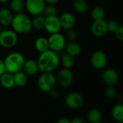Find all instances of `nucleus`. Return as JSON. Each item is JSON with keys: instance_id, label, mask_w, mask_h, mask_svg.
<instances>
[{"instance_id": "nucleus-9", "label": "nucleus", "mask_w": 123, "mask_h": 123, "mask_svg": "<svg viewBox=\"0 0 123 123\" xmlns=\"http://www.w3.org/2000/svg\"><path fill=\"white\" fill-rule=\"evenodd\" d=\"M56 77V82L63 88L70 86L74 81V74L70 68H63L58 73Z\"/></svg>"}, {"instance_id": "nucleus-7", "label": "nucleus", "mask_w": 123, "mask_h": 123, "mask_svg": "<svg viewBox=\"0 0 123 123\" xmlns=\"http://www.w3.org/2000/svg\"><path fill=\"white\" fill-rule=\"evenodd\" d=\"M64 102L68 108L72 110H78L84 105V99L80 93L72 92L67 94L65 97Z\"/></svg>"}, {"instance_id": "nucleus-23", "label": "nucleus", "mask_w": 123, "mask_h": 123, "mask_svg": "<svg viewBox=\"0 0 123 123\" xmlns=\"http://www.w3.org/2000/svg\"><path fill=\"white\" fill-rule=\"evenodd\" d=\"M112 115L113 119L118 122L123 121V105L122 104H116L112 109Z\"/></svg>"}, {"instance_id": "nucleus-27", "label": "nucleus", "mask_w": 123, "mask_h": 123, "mask_svg": "<svg viewBox=\"0 0 123 123\" xmlns=\"http://www.w3.org/2000/svg\"><path fill=\"white\" fill-rule=\"evenodd\" d=\"M91 16L94 20L104 19L105 16V12L102 7L95 6L92 9V10L91 12Z\"/></svg>"}, {"instance_id": "nucleus-28", "label": "nucleus", "mask_w": 123, "mask_h": 123, "mask_svg": "<svg viewBox=\"0 0 123 123\" xmlns=\"http://www.w3.org/2000/svg\"><path fill=\"white\" fill-rule=\"evenodd\" d=\"M42 14H43V15L45 17H51V16H55V15L57 14V9L55 6V5H53V4H45Z\"/></svg>"}, {"instance_id": "nucleus-19", "label": "nucleus", "mask_w": 123, "mask_h": 123, "mask_svg": "<svg viewBox=\"0 0 123 123\" xmlns=\"http://www.w3.org/2000/svg\"><path fill=\"white\" fill-rule=\"evenodd\" d=\"M65 52H66L67 53L76 57L78 56L81 52V45L76 43V41L74 42H69L68 43L66 44L65 48H64Z\"/></svg>"}, {"instance_id": "nucleus-38", "label": "nucleus", "mask_w": 123, "mask_h": 123, "mask_svg": "<svg viewBox=\"0 0 123 123\" xmlns=\"http://www.w3.org/2000/svg\"><path fill=\"white\" fill-rule=\"evenodd\" d=\"M8 1H9V0H0V4H6Z\"/></svg>"}, {"instance_id": "nucleus-37", "label": "nucleus", "mask_w": 123, "mask_h": 123, "mask_svg": "<svg viewBox=\"0 0 123 123\" xmlns=\"http://www.w3.org/2000/svg\"><path fill=\"white\" fill-rule=\"evenodd\" d=\"M58 123H71V120H68L66 118H61L58 120Z\"/></svg>"}, {"instance_id": "nucleus-10", "label": "nucleus", "mask_w": 123, "mask_h": 123, "mask_svg": "<svg viewBox=\"0 0 123 123\" xmlns=\"http://www.w3.org/2000/svg\"><path fill=\"white\" fill-rule=\"evenodd\" d=\"M91 32L97 37H104L107 32V22L105 19L94 20L91 25Z\"/></svg>"}, {"instance_id": "nucleus-1", "label": "nucleus", "mask_w": 123, "mask_h": 123, "mask_svg": "<svg viewBox=\"0 0 123 123\" xmlns=\"http://www.w3.org/2000/svg\"><path fill=\"white\" fill-rule=\"evenodd\" d=\"M60 63V58L58 53H55L50 49L43 53H40L37 63L38 70L43 72H53L57 68Z\"/></svg>"}, {"instance_id": "nucleus-39", "label": "nucleus", "mask_w": 123, "mask_h": 123, "mask_svg": "<svg viewBox=\"0 0 123 123\" xmlns=\"http://www.w3.org/2000/svg\"><path fill=\"white\" fill-rule=\"evenodd\" d=\"M1 25H0V31H1Z\"/></svg>"}, {"instance_id": "nucleus-31", "label": "nucleus", "mask_w": 123, "mask_h": 123, "mask_svg": "<svg viewBox=\"0 0 123 123\" xmlns=\"http://www.w3.org/2000/svg\"><path fill=\"white\" fill-rule=\"evenodd\" d=\"M120 25L116 20H110L107 22V30L110 32H115V30L119 27Z\"/></svg>"}, {"instance_id": "nucleus-24", "label": "nucleus", "mask_w": 123, "mask_h": 123, "mask_svg": "<svg viewBox=\"0 0 123 123\" xmlns=\"http://www.w3.org/2000/svg\"><path fill=\"white\" fill-rule=\"evenodd\" d=\"M45 22V17L42 14L34 15L33 18L31 19L32 27V28H35L36 30H41L44 28Z\"/></svg>"}, {"instance_id": "nucleus-20", "label": "nucleus", "mask_w": 123, "mask_h": 123, "mask_svg": "<svg viewBox=\"0 0 123 123\" xmlns=\"http://www.w3.org/2000/svg\"><path fill=\"white\" fill-rule=\"evenodd\" d=\"M13 79L15 86L22 87L27 83V76L21 70L13 74Z\"/></svg>"}, {"instance_id": "nucleus-36", "label": "nucleus", "mask_w": 123, "mask_h": 123, "mask_svg": "<svg viewBox=\"0 0 123 123\" xmlns=\"http://www.w3.org/2000/svg\"><path fill=\"white\" fill-rule=\"evenodd\" d=\"M59 0H44L45 4H53L55 5L58 2Z\"/></svg>"}, {"instance_id": "nucleus-17", "label": "nucleus", "mask_w": 123, "mask_h": 123, "mask_svg": "<svg viewBox=\"0 0 123 123\" xmlns=\"http://www.w3.org/2000/svg\"><path fill=\"white\" fill-rule=\"evenodd\" d=\"M13 14L11 9L7 8L0 9V25L1 26H8L11 24Z\"/></svg>"}, {"instance_id": "nucleus-30", "label": "nucleus", "mask_w": 123, "mask_h": 123, "mask_svg": "<svg viewBox=\"0 0 123 123\" xmlns=\"http://www.w3.org/2000/svg\"><path fill=\"white\" fill-rule=\"evenodd\" d=\"M104 94L107 98L113 99L117 94V91L114 87V86H107V88L105 89Z\"/></svg>"}, {"instance_id": "nucleus-21", "label": "nucleus", "mask_w": 123, "mask_h": 123, "mask_svg": "<svg viewBox=\"0 0 123 123\" xmlns=\"http://www.w3.org/2000/svg\"><path fill=\"white\" fill-rule=\"evenodd\" d=\"M86 118L88 121L91 123H99L101 122L102 115L101 112L97 110V109H92L90 110L87 115H86Z\"/></svg>"}, {"instance_id": "nucleus-3", "label": "nucleus", "mask_w": 123, "mask_h": 123, "mask_svg": "<svg viewBox=\"0 0 123 123\" xmlns=\"http://www.w3.org/2000/svg\"><path fill=\"white\" fill-rule=\"evenodd\" d=\"M25 61L24 55L18 52H12L8 54L4 60L6 71L14 74L22 68Z\"/></svg>"}, {"instance_id": "nucleus-29", "label": "nucleus", "mask_w": 123, "mask_h": 123, "mask_svg": "<svg viewBox=\"0 0 123 123\" xmlns=\"http://www.w3.org/2000/svg\"><path fill=\"white\" fill-rule=\"evenodd\" d=\"M79 37V34L77 32V31L74 28H70L68 30H67V32H66V37L68 38V40L70 42H74L76 41Z\"/></svg>"}, {"instance_id": "nucleus-15", "label": "nucleus", "mask_w": 123, "mask_h": 123, "mask_svg": "<svg viewBox=\"0 0 123 123\" xmlns=\"http://www.w3.org/2000/svg\"><path fill=\"white\" fill-rule=\"evenodd\" d=\"M22 69H23V72L27 76H32L35 75L37 72L39 71L37 61H35L33 59H29L27 61H25Z\"/></svg>"}, {"instance_id": "nucleus-22", "label": "nucleus", "mask_w": 123, "mask_h": 123, "mask_svg": "<svg viewBox=\"0 0 123 123\" xmlns=\"http://www.w3.org/2000/svg\"><path fill=\"white\" fill-rule=\"evenodd\" d=\"M35 48L39 53H43L49 49L48 39L44 37H39L35 41Z\"/></svg>"}, {"instance_id": "nucleus-34", "label": "nucleus", "mask_w": 123, "mask_h": 123, "mask_svg": "<svg viewBox=\"0 0 123 123\" xmlns=\"http://www.w3.org/2000/svg\"><path fill=\"white\" fill-rule=\"evenodd\" d=\"M85 120L81 117H75L71 120V123H84Z\"/></svg>"}, {"instance_id": "nucleus-18", "label": "nucleus", "mask_w": 123, "mask_h": 123, "mask_svg": "<svg viewBox=\"0 0 123 123\" xmlns=\"http://www.w3.org/2000/svg\"><path fill=\"white\" fill-rule=\"evenodd\" d=\"M59 58L64 68H71L74 66L76 63V57L67 53L63 50L60 52Z\"/></svg>"}, {"instance_id": "nucleus-35", "label": "nucleus", "mask_w": 123, "mask_h": 123, "mask_svg": "<svg viewBox=\"0 0 123 123\" xmlns=\"http://www.w3.org/2000/svg\"><path fill=\"white\" fill-rule=\"evenodd\" d=\"M6 72V68H5V66H4V60H1L0 58V76L2 75L4 73Z\"/></svg>"}, {"instance_id": "nucleus-6", "label": "nucleus", "mask_w": 123, "mask_h": 123, "mask_svg": "<svg viewBox=\"0 0 123 123\" xmlns=\"http://www.w3.org/2000/svg\"><path fill=\"white\" fill-rule=\"evenodd\" d=\"M49 49L55 52L60 53L64 50L66 42L65 37L60 32L50 34L48 39Z\"/></svg>"}, {"instance_id": "nucleus-26", "label": "nucleus", "mask_w": 123, "mask_h": 123, "mask_svg": "<svg viewBox=\"0 0 123 123\" xmlns=\"http://www.w3.org/2000/svg\"><path fill=\"white\" fill-rule=\"evenodd\" d=\"M9 6L12 12L19 13L25 7V2L23 0H9Z\"/></svg>"}, {"instance_id": "nucleus-2", "label": "nucleus", "mask_w": 123, "mask_h": 123, "mask_svg": "<svg viewBox=\"0 0 123 123\" xmlns=\"http://www.w3.org/2000/svg\"><path fill=\"white\" fill-rule=\"evenodd\" d=\"M10 25L12 30L15 32L19 34L28 33L32 28L31 19L27 15L22 12L16 13L13 15Z\"/></svg>"}, {"instance_id": "nucleus-5", "label": "nucleus", "mask_w": 123, "mask_h": 123, "mask_svg": "<svg viewBox=\"0 0 123 123\" xmlns=\"http://www.w3.org/2000/svg\"><path fill=\"white\" fill-rule=\"evenodd\" d=\"M18 42L17 33L13 30L0 31V45L4 48H11L16 45Z\"/></svg>"}, {"instance_id": "nucleus-12", "label": "nucleus", "mask_w": 123, "mask_h": 123, "mask_svg": "<svg viewBox=\"0 0 123 123\" xmlns=\"http://www.w3.org/2000/svg\"><path fill=\"white\" fill-rule=\"evenodd\" d=\"M44 28L50 34L60 32L61 30V26L59 18L56 15L45 17Z\"/></svg>"}, {"instance_id": "nucleus-25", "label": "nucleus", "mask_w": 123, "mask_h": 123, "mask_svg": "<svg viewBox=\"0 0 123 123\" xmlns=\"http://www.w3.org/2000/svg\"><path fill=\"white\" fill-rule=\"evenodd\" d=\"M74 8L76 12L84 14L88 11V4L85 0H75L74 1Z\"/></svg>"}, {"instance_id": "nucleus-13", "label": "nucleus", "mask_w": 123, "mask_h": 123, "mask_svg": "<svg viewBox=\"0 0 123 123\" xmlns=\"http://www.w3.org/2000/svg\"><path fill=\"white\" fill-rule=\"evenodd\" d=\"M102 80L107 86H115L118 82L119 75L115 69L107 68L102 72Z\"/></svg>"}, {"instance_id": "nucleus-16", "label": "nucleus", "mask_w": 123, "mask_h": 123, "mask_svg": "<svg viewBox=\"0 0 123 123\" xmlns=\"http://www.w3.org/2000/svg\"><path fill=\"white\" fill-rule=\"evenodd\" d=\"M0 84L6 89H12L15 86L13 74L9 72H5L0 76Z\"/></svg>"}, {"instance_id": "nucleus-4", "label": "nucleus", "mask_w": 123, "mask_h": 123, "mask_svg": "<svg viewBox=\"0 0 123 123\" xmlns=\"http://www.w3.org/2000/svg\"><path fill=\"white\" fill-rule=\"evenodd\" d=\"M56 84V77L53 72L42 73L37 81L38 89L43 93H48L55 88Z\"/></svg>"}, {"instance_id": "nucleus-32", "label": "nucleus", "mask_w": 123, "mask_h": 123, "mask_svg": "<svg viewBox=\"0 0 123 123\" xmlns=\"http://www.w3.org/2000/svg\"><path fill=\"white\" fill-rule=\"evenodd\" d=\"M115 37L120 40V41H123V27L122 25H120L119 27L115 30V32H114Z\"/></svg>"}, {"instance_id": "nucleus-8", "label": "nucleus", "mask_w": 123, "mask_h": 123, "mask_svg": "<svg viewBox=\"0 0 123 123\" xmlns=\"http://www.w3.org/2000/svg\"><path fill=\"white\" fill-rule=\"evenodd\" d=\"M107 56L106 53L102 50L94 51L90 58V63L92 68L97 70L105 68L107 64Z\"/></svg>"}, {"instance_id": "nucleus-11", "label": "nucleus", "mask_w": 123, "mask_h": 123, "mask_svg": "<svg viewBox=\"0 0 123 123\" xmlns=\"http://www.w3.org/2000/svg\"><path fill=\"white\" fill-rule=\"evenodd\" d=\"M45 5L44 0H25V3L27 11L33 16L42 14Z\"/></svg>"}, {"instance_id": "nucleus-33", "label": "nucleus", "mask_w": 123, "mask_h": 123, "mask_svg": "<svg viewBox=\"0 0 123 123\" xmlns=\"http://www.w3.org/2000/svg\"><path fill=\"white\" fill-rule=\"evenodd\" d=\"M48 93L50 94V97L52 99H55L58 98V97H59V92H58V90H56V89H53L50 90Z\"/></svg>"}, {"instance_id": "nucleus-14", "label": "nucleus", "mask_w": 123, "mask_h": 123, "mask_svg": "<svg viewBox=\"0 0 123 123\" xmlns=\"http://www.w3.org/2000/svg\"><path fill=\"white\" fill-rule=\"evenodd\" d=\"M58 18L61 28H63L65 30H68L70 28L74 27L76 22L74 15L68 12L62 13Z\"/></svg>"}]
</instances>
